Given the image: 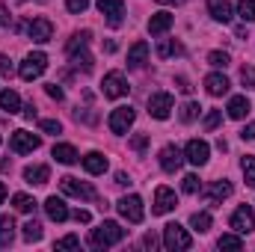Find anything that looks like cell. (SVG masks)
<instances>
[{"instance_id": "30bf717a", "label": "cell", "mask_w": 255, "mask_h": 252, "mask_svg": "<svg viewBox=\"0 0 255 252\" xmlns=\"http://www.w3.org/2000/svg\"><path fill=\"white\" fill-rule=\"evenodd\" d=\"M98 12L107 18L110 27H122V21H125V3L122 0H98Z\"/></svg>"}, {"instance_id": "816d5d0a", "label": "cell", "mask_w": 255, "mask_h": 252, "mask_svg": "<svg viewBox=\"0 0 255 252\" xmlns=\"http://www.w3.org/2000/svg\"><path fill=\"white\" fill-rule=\"evenodd\" d=\"M142 247L154 250V247H157V238H154V235H145V238H142Z\"/></svg>"}, {"instance_id": "7a4b0ae2", "label": "cell", "mask_w": 255, "mask_h": 252, "mask_svg": "<svg viewBox=\"0 0 255 252\" xmlns=\"http://www.w3.org/2000/svg\"><path fill=\"white\" fill-rule=\"evenodd\" d=\"M163 247H166L169 252L190 250V247H193L190 232H187L184 226H178V223H169V226H163Z\"/></svg>"}, {"instance_id": "9c48e42d", "label": "cell", "mask_w": 255, "mask_h": 252, "mask_svg": "<svg viewBox=\"0 0 255 252\" xmlns=\"http://www.w3.org/2000/svg\"><path fill=\"white\" fill-rule=\"evenodd\" d=\"M172 107H175V98L169 95V92H154V95H148V113L154 116V119H169V113H172Z\"/></svg>"}, {"instance_id": "f907efd6", "label": "cell", "mask_w": 255, "mask_h": 252, "mask_svg": "<svg viewBox=\"0 0 255 252\" xmlns=\"http://www.w3.org/2000/svg\"><path fill=\"white\" fill-rule=\"evenodd\" d=\"M9 21H12V18H9V9L0 3V27H9Z\"/></svg>"}, {"instance_id": "db71d44e", "label": "cell", "mask_w": 255, "mask_h": 252, "mask_svg": "<svg viewBox=\"0 0 255 252\" xmlns=\"http://www.w3.org/2000/svg\"><path fill=\"white\" fill-rule=\"evenodd\" d=\"M116 184H119V187H128V184H130V178H128L125 172H116Z\"/></svg>"}, {"instance_id": "4dcf8cb0", "label": "cell", "mask_w": 255, "mask_h": 252, "mask_svg": "<svg viewBox=\"0 0 255 252\" xmlns=\"http://www.w3.org/2000/svg\"><path fill=\"white\" fill-rule=\"evenodd\" d=\"M190 226L199 232V235L208 232V229H211V214H208V211H196V214L190 217Z\"/></svg>"}, {"instance_id": "d6a6232c", "label": "cell", "mask_w": 255, "mask_h": 252, "mask_svg": "<svg viewBox=\"0 0 255 252\" xmlns=\"http://www.w3.org/2000/svg\"><path fill=\"white\" fill-rule=\"evenodd\" d=\"M181 51V45H175L172 39H160L157 42V57L160 60H166V57H172V54H178Z\"/></svg>"}, {"instance_id": "f1b7e54d", "label": "cell", "mask_w": 255, "mask_h": 252, "mask_svg": "<svg viewBox=\"0 0 255 252\" xmlns=\"http://www.w3.org/2000/svg\"><path fill=\"white\" fill-rule=\"evenodd\" d=\"M68 57H71V65H74V68H80V71H92V57L86 54V48H77V51H71Z\"/></svg>"}, {"instance_id": "7dc6e473", "label": "cell", "mask_w": 255, "mask_h": 252, "mask_svg": "<svg viewBox=\"0 0 255 252\" xmlns=\"http://www.w3.org/2000/svg\"><path fill=\"white\" fill-rule=\"evenodd\" d=\"M45 92H48V95H51V98H57V101H60V98H63V89H60V86H57V83H48V86H45Z\"/></svg>"}, {"instance_id": "ba28073f", "label": "cell", "mask_w": 255, "mask_h": 252, "mask_svg": "<svg viewBox=\"0 0 255 252\" xmlns=\"http://www.w3.org/2000/svg\"><path fill=\"white\" fill-rule=\"evenodd\" d=\"M133 119H136V110L128 104V107H116L113 113H110V119H107V127L113 130V133H128V127L133 125Z\"/></svg>"}, {"instance_id": "d6986e66", "label": "cell", "mask_w": 255, "mask_h": 252, "mask_svg": "<svg viewBox=\"0 0 255 252\" xmlns=\"http://www.w3.org/2000/svg\"><path fill=\"white\" fill-rule=\"evenodd\" d=\"M229 86H232V83H229L226 74H208V77H205V89H208V95H214V98L226 95Z\"/></svg>"}, {"instance_id": "ac0fdd59", "label": "cell", "mask_w": 255, "mask_h": 252, "mask_svg": "<svg viewBox=\"0 0 255 252\" xmlns=\"http://www.w3.org/2000/svg\"><path fill=\"white\" fill-rule=\"evenodd\" d=\"M83 169L89 175H104L107 172V157L101 151H89V154H83Z\"/></svg>"}, {"instance_id": "d590c367", "label": "cell", "mask_w": 255, "mask_h": 252, "mask_svg": "<svg viewBox=\"0 0 255 252\" xmlns=\"http://www.w3.org/2000/svg\"><path fill=\"white\" fill-rule=\"evenodd\" d=\"M241 169H244L247 184H250V187H255V157H250V154H247V157L241 160Z\"/></svg>"}, {"instance_id": "2e32d148", "label": "cell", "mask_w": 255, "mask_h": 252, "mask_svg": "<svg viewBox=\"0 0 255 252\" xmlns=\"http://www.w3.org/2000/svg\"><path fill=\"white\" fill-rule=\"evenodd\" d=\"M45 214H48L54 223H65V220L71 217V211L65 208V202L60 196H48V199H45Z\"/></svg>"}, {"instance_id": "60d3db41", "label": "cell", "mask_w": 255, "mask_h": 252, "mask_svg": "<svg viewBox=\"0 0 255 252\" xmlns=\"http://www.w3.org/2000/svg\"><path fill=\"white\" fill-rule=\"evenodd\" d=\"M241 83H244L247 89H253L255 86V68L253 65H244V68H241Z\"/></svg>"}, {"instance_id": "f35d334b", "label": "cell", "mask_w": 255, "mask_h": 252, "mask_svg": "<svg viewBox=\"0 0 255 252\" xmlns=\"http://www.w3.org/2000/svg\"><path fill=\"white\" fill-rule=\"evenodd\" d=\"M196 116H199V104H196V101H187V104L181 107V113H178L181 122H193Z\"/></svg>"}, {"instance_id": "9f6ffc18", "label": "cell", "mask_w": 255, "mask_h": 252, "mask_svg": "<svg viewBox=\"0 0 255 252\" xmlns=\"http://www.w3.org/2000/svg\"><path fill=\"white\" fill-rule=\"evenodd\" d=\"M157 3H160V6H181L184 0H157Z\"/></svg>"}, {"instance_id": "7402d4cb", "label": "cell", "mask_w": 255, "mask_h": 252, "mask_svg": "<svg viewBox=\"0 0 255 252\" xmlns=\"http://www.w3.org/2000/svg\"><path fill=\"white\" fill-rule=\"evenodd\" d=\"M148 60V45L145 42H133L128 51V68H142Z\"/></svg>"}, {"instance_id": "681fc988", "label": "cell", "mask_w": 255, "mask_h": 252, "mask_svg": "<svg viewBox=\"0 0 255 252\" xmlns=\"http://www.w3.org/2000/svg\"><path fill=\"white\" fill-rule=\"evenodd\" d=\"M241 139H255V122H250V125L241 130Z\"/></svg>"}, {"instance_id": "484cf974", "label": "cell", "mask_w": 255, "mask_h": 252, "mask_svg": "<svg viewBox=\"0 0 255 252\" xmlns=\"http://www.w3.org/2000/svg\"><path fill=\"white\" fill-rule=\"evenodd\" d=\"M0 110H6L9 116L18 113V110H21V95H18L15 89H3V92H0Z\"/></svg>"}, {"instance_id": "83f0119b", "label": "cell", "mask_w": 255, "mask_h": 252, "mask_svg": "<svg viewBox=\"0 0 255 252\" xmlns=\"http://www.w3.org/2000/svg\"><path fill=\"white\" fill-rule=\"evenodd\" d=\"M12 205H15V211H21V214H33V211H36V199L27 196V193H15V196H12Z\"/></svg>"}, {"instance_id": "7c38bea8", "label": "cell", "mask_w": 255, "mask_h": 252, "mask_svg": "<svg viewBox=\"0 0 255 252\" xmlns=\"http://www.w3.org/2000/svg\"><path fill=\"white\" fill-rule=\"evenodd\" d=\"M27 36H30L33 42L45 45V42H51V39H54V24H51L48 18H33V21L27 24Z\"/></svg>"}, {"instance_id": "4fadbf2b", "label": "cell", "mask_w": 255, "mask_h": 252, "mask_svg": "<svg viewBox=\"0 0 255 252\" xmlns=\"http://www.w3.org/2000/svg\"><path fill=\"white\" fill-rule=\"evenodd\" d=\"M181 163H184V151H181L178 145L169 142V145L160 148V169H163V172H178Z\"/></svg>"}, {"instance_id": "ab89813d", "label": "cell", "mask_w": 255, "mask_h": 252, "mask_svg": "<svg viewBox=\"0 0 255 252\" xmlns=\"http://www.w3.org/2000/svg\"><path fill=\"white\" fill-rule=\"evenodd\" d=\"M220 122H223V110H208V116H205L202 125H205V130H214Z\"/></svg>"}, {"instance_id": "4316f807", "label": "cell", "mask_w": 255, "mask_h": 252, "mask_svg": "<svg viewBox=\"0 0 255 252\" xmlns=\"http://www.w3.org/2000/svg\"><path fill=\"white\" fill-rule=\"evenodd\" d=\"M12 241H15V220L3 214L0 217V247H12Z\"/></svg>"}, {"instance_id": "3957f363", "label": "cell", "mask_w": 255, "mask_h": 252, "mask_svg": "<svg viewBox=\"0 0 255 252\" xmlns=\"http://www.w3.org/2000/svg\"><path fill=\"white\" fill-rule=\"evenodd\" d=\"M45 68H48V57L42 54V51H33V54H27L24 57V63L18 68V74H21V80H39L42 74H45Z\"/></svg>"}, {"instance_id": "5bb4252c", "label": "cell", "mask_w": 255, "mask_h": 252, "mask_svg": "<svg viewBox=\"0 0 255 252\" xmlns=\"http://www.w3.org/2000/svg\"><path fill=\"white\" fill-rule=\"evenodd\" d=\"M184 157L190 160L193 166H205L208 157H211V145H208L205 139H190V142L184 145Z\"/></svg>"}, {"instance_id": "8fae6325", "label": "cell", "mask_w": 255, "mask_h": 252, "mask_svg": "<svg viewBox=\"0 0 255 252\" xmlns=\"http://www.w3.org/2000/svg\"><path fill=\"white\" fill-rule=\"evenodd\" d=\"M232 229L238 232V235H250L255 232V211L250 205H241L235 214H232Z\"/></svg>"}, {"instance_id": "8992f818", "label": "cell", "mask_w": 255, "mask_h": 252, "mask_svg": "<svg viewBox=\"0 0 255 252\" xmlns=\"http://www.w3.org/2000/svg\"><path fill=\"white\" fill-rule=\"evenodd\" d=\"M101 92L104 98H125L128 95V80L122 71H107L101 80Z\"/></svg>"}, {"instance_id": "74e56055", "label": "cell", "mask_w": 255, "mask_h": 252, "mask_svg": "<svg viewBox=\"0 0 255 252\" xmlns=\"http://www.w3.org/2000/svg\"><path fill=\"white\" fill-rule=\"evenodd\" d=\"M181 190H184V193H190V196L202 193V181H199V175H184V181H181Z\"/></svg>"}, {"instance_id": "52a82bcc", "label": "cell", "mask_w": 255, "mask_h": 252, "mask_svg": "<svg viewBox=\"0 0 255 252\" xmlns=\"http://www.w3.org/2000/svg\"><path fill=\"white\" fill-rule=\"evenodd\" d=\"M116 211L125 217L128 223H142V217H145V208H142V199L139 196H122L116 202Z\"/></svg>"}, {"instance_id": "f546056e", "label": "cell", "mask_w": 255, "mask_h": 252, "mask_svg": "<svg viewBox=\"0 0 255 252\" xmlns=\"http://www.w3.org/2000/svg\"><path fill=\"white\" fill-rule=\"evenodd\" d=\"M24 241H27V244L42 241V223H39V220H27V223H24Z\"/></svg>"}, {"instance_id": "11a10c76", "label": "cell", "mask_w": 255, "mask_h": 252, "mask_svg": "<svg viewBox=\"0 0 255 252\" xmlns=\"http://www.w3.org/2000/svg\"><path fill=\"white\" fill-rule=\"evenodd\" d=\"M24 116H27V119H36V107H33V104H27V107H24Z\"/></svg>"}, {"instance_id": "603a6c76", "label": "cell", "mask_w": 255, "mask_h": 252, "mask_svg": "<svg viewBox=\"0 0 255 252\" xmlns=\"http://www.w3.org/2000/svg\"><path fill=\"white\" fill-rule=\"evenodd\" d=\"M169 27H172V15L169 12H154L151 21H148V33L151 36H163Z\"/></svg>"}, {"instance_id": "e0dca14e", "label": "cell", "mask_w": 255, "mask_h": 252, "mask_svg": "<svg viewBox=\"0 0 255 252\" xmlns=\"http://www.w3.org/2000/svg\"><path fill=\"white\" fill-rule=\"evenodd\" d=\"M232 181H226V178H223V181H214V184H211V187L205 190V199H208V205H220V202H226V199H229V196H232Z\"/></svg>"}, {"instance_id": "1f68e13d", "label": "cell", "mask_w": 255, "mask_h": 252, "mask_svg": "<svg viewBox=\"0 0 255 252\" xmlns=\"http://www.w3.org/2000/svg\"><path fill=\"white\" fill-rule=\"evenodd\" d=\"M217 247H220V250H244V241H241V235H238V232H235V235H223V238H220V241H217Z\"/></svg>"}, {"instance_id": "f5cc1de1", "label": "cell", "mask_w": 255, "mask_h": 252, "mask_svg": "<svg viewBox=\"0 0 255 252\" xmlns=\"http://www.w3.org/2000/svg\"><path fill=\"white\" fill-rule=\"evenodd\" d=\"M175 83H178V89H181V92H190V89H193L190 83H187V77H175Z\"/></svg>"}, {"instance_id": "9a60e30c", "label": "cell", "mask_w": 255, "mask_h": 252, "mask_svg": "<svg viewBox=\"0 0 255 252\" xmlns=\"http://www.w3.org/2000/svg\"><path fill=\"white\" fill-rule=\"evenodd\" d=\"M175 205H178V196H175V190L169 187H157L154 190V214H169V211H175Z\"/></svg>"}, {"instance_id": "6da1fadb", "label": "cell", "mask_w": 255, "mask_h": 252, "mask_svg": "<svg viewBox=\"0 0 255 252\" xmlns=\"http://www.w3.org/2000/svg\"><path fill=\"white\" fill-rule=\"evenodd\" d=\"M125 235H128V232L119 226V223L104 220L98 229H92V235H89V247H95V250H107V247L122 244V241H125Z\"/></svg>"}, {"instance_id": "277c9868", "label": "cell", "mask_w": 255, "mask_h": 252, "mask_svg": "<svg viewBox=\"0 0 255 252\" xmlns=\"http://www.w3.org/2000/svg\"><path fill=\"white\" fill-rule=\"evenodd\" d=\"M39 145H42V136L39 133H30V130H15L9 136V148L15 154H33Z\"/></svg>"}, {"instance_id": "d4e9b609", "label": "cell", "mask_w": 255, "mask_h": 252, "mask_svg": "<svg viewBox=\"0 0 255 252\" xmlns=\"http://www.w3.org/2000/svg\"><path fill=\"white\" fill-rule=\"evenodd\" d=\"M250 101H247V95H235L232 101H229V116L232 119H247L250 116Z\"/></svg>"}, {"instance_id": "ee69618b", "label": "cell", "mask_w": 255, "mask_h": 252, "mask_svg": "<svg viewBox=\"0 0 255 252\" xmlns=\"http://www.w3.org/2000/svg\"><path fill=\"white\" fill-rule=\"evenodd\" d=\"M65 6H68V12H71V15H80V12H86L89 0H65Z\"/></svg>"}, {"instance_id": "7bdbcfd3", "label": "cell", "mask_w": 255, "mask_h": 252, "mask_svg": "<svg viewBox=\"0 0 255 252\" xmlns=\"http://www.w3.org/2000/svg\"><path fill=\"white\" fill-rule=\"evenodd\" d=\"M77 247H80V238L77 235H68L63 241H57V250H77Z\"/></svg>"}, {"instance_id": "c3c4849f", "label": "cell", "mask_w": 255, "mask_h": 252, "mask_svg": "<svg viewBox=\"0 0 255 252\" xmlns=\"http://www.w3.org/2000/svg\"><path fill=\"white\" fill-rule=\"evenodd\" d=\"M71 217H74L77 223H89V220H92V214H89V211H83V208H77V211H74Z\"/></svg>"}, {"instance_id": "bcb514c9", "label": "cell", "mask_w": 255, "mask_h": 252, "mask_svg": "<svg viewBox=\"0 0 255 252\" xmlns=\"http://www.w3.org/2000/svg\"><path fill=\"white\" fill-rule=\"evenodd\" d=\"M12 71H15V68H12V60H9L6 54H0V74H3V77H12Z\"/></svg>"}, {"instance_id": "ffe728a7", "label": "cell", "mask_w": 255, "mask_h": 252, "mask_svg": "<svg viewBox=\"0 0 255 252\" xmlns=\"http://www.w3.org/2000/svg\"><path fill=\"white\" fill-rule=\"evenodd\" d=\"M208 12H211V18L220 21V24H229V21H232V3H229V0H208Z\"/></svg>"}, {"instance_id": "b9f144b4", "label": "cell", "mask_w": 255, "mask_h": 252, "mask_svg": "<svg viewBox=\"0 0 255 252\" xmlns=\"http://www.w3.org/2000/svg\"><path fill=\"white\" fill-rule=\"evenodd\" d=\"M39 125L45 133H63V122H57V119H42Z\"/></svg>"}, {"instance_id": "e575fe53", "label": "cell", "mask_w": 255, "mask_h": 252, "mask_svg": "<svg viewBox=\"0 0 255 252\" xmlns=\"http://www.w3.org/2000/svg\"><path fill=\"white\" fill-rule=\"evenodd\" d=\"M89 39H92V33H89V30H83V33H74L65 51L71 54V51H77V48H86V45H89Z\"/></svg>"}, {"instance_id": "f6af8a7d", "label": "cell", "mask_w": 255, "mask_h": 252, "mask_svg": "<svg viewBox=\"0 0 255 252\" xmlns=\"http://www.w3.org/2000/svg\"><path fill=\"white\" fill-rule=\"evenodd\" d=\"M145 145H148V136H145V133L130 136V148H133V151H145Z\"/></svg>"}, {"instance_id": "5b68a950", "label": "cell", "mask_w": 255, "mask_h": 252, "mask_svg": "<svg viewBox=\"0 0 255 252\" xmlns=\"http://www.w3.org/2000/svg\"><path fill=\"white\" fill-rule=\"evenodd\" d=\"M60 190H63L65 196H74V199H86V202L98 199V193H95V187H92V184H86V181H77V178H71V175L60 178Z\"/></svg>"}, {"instance_id": "836d02e7", "label": "cell", "mask_w": 255, "mask_h": 252, "mask_svg": "<svg viewBox=\"0 0 255 252\" xmlns=\"http://www.w3.org/2000/svg\"><path fill=\"white\" fill-rule=\"evenodd\" d=\"M238 15H241L247 24H253L255 21V0H238Z\"/></svg>"}, {"instance_id": "44dd1931", "label": "cell", "mask_w": 255, "mask_h": 252, "mask_svg": "<svg viewBox=\"0 0 255 252\" xmlns=\"http://www.w3.org/2000/svg\"><path fill=\"white\" fill-rule=\"evenodd\" d=\"M48 178H51V169L45 163H33V166L24 169V181L27 184H48Z\"/></svg>"}, {"instance_id": "8d00e7d4", "label": "cell", "mask_w": 255, "mask_h": 252, "mask_svg": "<svg viewBox=\"0 0 255 252\" xmlns=\"http://www.w3.org/2000/svg\"><path fill=\"white\" fill-rule=\"evenodd\" d=\"M208 63L214 65V68H226V65L232 63V57H229L226 51H211V54H208Z\"/></svg>"}, {"instance_id": "6f0895ef", "label": "cell", "mask_w": 255, "mask_h": 252, "mask_svg": "<svg viewBox=\"0 0 255 252\" xmlns=\"http://www.w3.org/2000/svg\"><path fill=\"white\" fill-rule=\"evenodd\" d=\"M3 199H6V187H3V181H0V205H3Z\"/></svg>"}, {"instance_id": "cb8c5ba5", "label": "cell", "mask_w": 255, "mask_h": 252, "mask_svg": "<svg viewBox=\"0 0 255 252\" xmlns=\"http://www.w3.org/2000/svg\"><path fill=\"white\" fill-rule=\"evenodd\" d=\"M51 154L57 157V163H65V166H71V163H77V160H80V154H77V151H74V145H68V142H57Z\"/></svg>"}]
</instances>
